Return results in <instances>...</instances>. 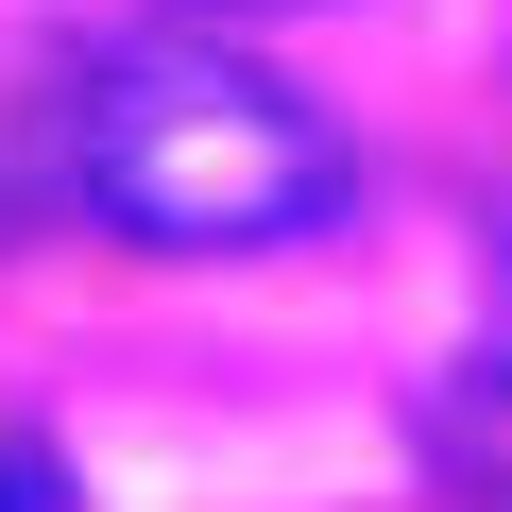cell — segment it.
<instances>
[{
  "mask_svg": "<svg viewBox=\"0 0 512 512\" xmlns=\"http://www.w3.org/2000/svg\"><path fill=\"white\" fill-rule=\"evenodd\" d=\"M69 205L137 256H291L359 205L342 120L222 35H137L69 103Z\"/></svg>",
  "mask_w": 512,
  "mask_h": 512,
  "instance_id": "cell-1",
  "label": "cell"
},
{
  "mask_svg": "<svg viewBox=\"0 0 512 512\" xmlns=\"http://www.w3.org/2000/svg\"><path fill=\"white\" fill-rule=\"evenodd\" d=\"M0 512H69V461L52 444H0Z\"/></svg>",
  "mask_w": 512,
  "mask_h": 512,
  "instance_id": "cell-2",
  "label": "cell"
}]
</instances>
